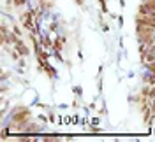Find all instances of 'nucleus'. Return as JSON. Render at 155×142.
<instances>
[{
    "instance_id": "f03ea898",
    "label": "nucleus",
    "mask_w": 155,
    "mask_h": 142,
    "mask_svg": "<svg viewBox=\"0 0 155 142\" xmlns=\"http://www.w3.org/2000/svg\"><path fill=\"white\" fill-rule=\"evenodd\" d=\"M34 14L32 12H25V14H21V23H23V27L27 30H34Z\"/></svg>"
},
{
    "instance_id": "f257e3e1",
    "label": "nucleus",
    "mask_w": 155,
    "mask_h": 142,
    "mask_svg": "<svg viewBox=\"0 0 155 142\" xmlns=\"http://www.w3.org/2000/svg\"><path fill=\"white\" fill-rule=\"evenodd\" d=\"M30 118V112L28 109H18L14 116H12V123H18V125H25L27 123V119Z\"/></svg>"
},
{
    "instance_id": "20e7f679",
    "label": "nucleus",
    "mask_w": 155,
    "mask_h": 142,
    "mask_svg": "<svg viewBox=\"0 0 155 142\" xmlns=\"http://www.w3.org/2000/svg\"><path fill=\"white\" fill-rule=\"evenodd\" d=\"M78 4H79V5H81V4H83V0H76Z\"/></svg>"
},
{
    "instance_id": "7ed1b4c3",
    "label": "nucleus",
    "mask_w": 155,
    "mask_h": 142,
    "mask_svg": "<svg viewBox=\"0 0 155 142\" xmlns=\"http://www.w3.org/2000/svg\"><path fill=\"white\" fill-rule=\"evenodd\" d=\"M12 47H14V49L18 51L21 56H28V49H27V46L23 44V40H18L16 44H12Z\"/></svg>"
}]
</instances>
